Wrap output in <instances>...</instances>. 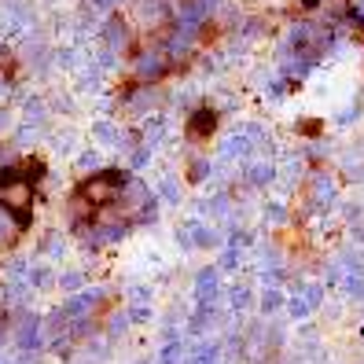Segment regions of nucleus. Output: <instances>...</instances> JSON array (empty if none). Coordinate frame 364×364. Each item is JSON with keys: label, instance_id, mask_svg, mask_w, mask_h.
<instances>
[{"label": "nucleus", "instance_id": "nucleus-3", "mask_svg": "<svg viewBox=\"0 0 364 364\" xmlns=\"http://www.w3.org/2000/svg\"><path fill=\"white\" fill-rule=\"evenodd\" d=\"M213 125H218V114H213V111H196V114H191V122H188V133L196 136V140L199 136L206 140L213 133Z\"/></svg>", "mask_w": 364, "mask_h": 364}, {"label": "nucleus", "instance_id": "nucleus-1", "mask_svg": "<svg viewBox=\"0 0 364 364\" xmlns=\"http://www.w3.org/2000/svg\"><path fill=\"white\" fill-rule=\"evenodd\" d=\"M122 184H125L122 173H114V169H103V173H96V177H89V181L81 184V199L89 203V206H111V203L118 199Z\"/></svg>", "mask_w": 364, "mask_h": 364}, {"label": "nucleus", "instance_id": "nucleus-2", "mask_svg": "<svg viewBox=\"0 0 364 364\" xmlns=\"http://www.w3.org/2000/svg\"><path fill=\"white\" fill-rule=\"evenodd\" d=\"M0 203H4L8 210H15V213L30 210V203H33V188H30V181H23L18 173L4 177V181H0Z\"/></svg>", "mask_w": 364, "mask_h": 364}]
</instances>
